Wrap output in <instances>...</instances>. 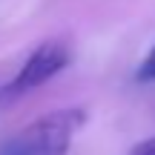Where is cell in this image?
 <instances>
[{
    "label": "cell",
    "mask_w": 155,
    "mask_h": 155,
    "mask_svg": "<svg viewBox=\"0 0 155 155\" xmlns=\"http://www.w3.org/2000/svg\"><path fill=\"white\" fill-rule=\"evenodd\" d=\"M83 121H86V112L78 106L55 109L23 127L12 138H6L0 144V155H66Z\"/></svg>",
    "instance_id": "1"
},
{
    "label": "cell",
    "mask_w": 155,
    "mask_h": 155,
    "mask_svg": "<svg viewBox=\"0 0 155 155\" xmlns=\"http://www.w3.org/2000/svg\"><path fill=\"white\" fill-rule=\"evenodd\" d=\"M72 63V49H69L66 40H43L32 55L26 58L17 75L12 78V83L6 86V95L9 98H17V95H26L32 89L49 83L55 75H61L63 69Z\"/></svg>",
    "instance_id": "2"
},
{
    "label": "cell",
    "mask_w": 155,
    "mask_h": 155,
    "mask_svg": "<svg viewBox=\"0 0 155 155\" xmlns=\"http://www.w3.org/2000/svg\"><path fill=\"white\" fill-rule=\"evenodd\" d=\"M141 83H155V46L150 49V55L144 58V63L138 66V72H135Z\"/></svg>",
    "instance_id": "3"
},
{
    "label": "cell",
    "mask_w": 155,
    "mask_h": 155,
    "mask_svg": "<svg viewBox=\"0 0 155 155\" xmlns=\"http://www.w3.org/2000/svg\"><path fill=\"white\" fill-rule=\"evenodd\" d=\"M129 155H155V135L147 141H141V144H135L132 150H129Z\"/></svg>",
    "instance_id": "4"
}]
</instances>
